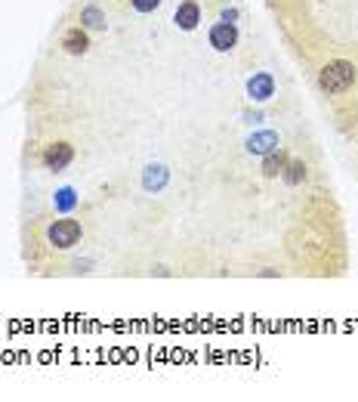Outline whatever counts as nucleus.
Returning <instances> with one entry per match:
<instances>
[{
    "label": "nucleus",
    "instance_id": "nucleus-6",
    "mask_svg": "<svg viewBox=\"0 0 358 402\" xmlns=\"http://www.w3.org/2000/svg\"><path fill=\"white\" fill-rule=\"evenodd\" d=\"M247 93L254 96V100H260V102L272 100V93H275V81H272V75H256V77H250Z\"/></svg>",
    "mask_w": 358,
    "mask_h": 402
},
{
    "label": "nucleus",
    "instance_id": "nucleus-5",
    "mask_svg": "<svg viewBox=\"0 0 358 402\" xmlns=\"http://www.w3.org/2000/svg\"><path fill=\"white\" fill-rule=\"evenodd\" d=\"M176 25L179 28H185V31H191L198 22H201V6L195 3V0H182V3L176 6Z\"/></svg>",
    "mask_w": 358,
    "mask_h": 402
},
{
    "label": "nucleus",
    "instance_id": "nucleus-8",
    "mask_svg": "<svg viewBox=\"0 0 358 402\" xmlns=\"http://www.w3.org/2000/svg\"><path fill=\"white\" fill-rule=\"evenodd\" d=\"M81 22L87 25V28H102V25H105V16L96 10V6H87V10L81 12Z\"/></svg>",
    "mask_w": 358,
    "mask_h": 402
},
{
    "label": "nucleus",
    "instance_id": "nucleus-4",
    "mask_svg": "<svg viewBox=\"0 0 358 402\" xmlns=\"http://www.w3.org/2000/svg\"><path fill=\"white\" fill-rule=\"evenodd\" d=\"M238 41V31L232 22H216L214 28H210V44H214L216 50H232Z\"/></svg>",
    "mask_w": 358,
    "mask_h": 402
},
{
    "label": "nucleus",
    "instance_id": "nucleus-2",
    "mask_svg": "<svg viewBox=\"0 0 358 402\" xmlns=\"http://www.w3.org/2000/svg\"><path fill=\"white\" fill-rule=\"evenodd\" d=\"M46 239H50L53 248H59V251H68V248H75L77 241H81V223L77 220H53V226L46 229Z\"/></svg>",
    "mask_w": 358,
    "mask_h": 402
},
{
    "label": "nucleus",
    "instance_id": "nucleus-10",
    "mask_svg": "<svg viewBox=\"0 0 358 402\" xmlns=\"http://www.w3.org/2000/svg\"><path fill=\"white\" fill-rule=\"evenodd\" d=\"M130 3H133L136 12H151V10H158V3H161V0H130Z\"/></svg>",
    "mask_w": 358,
    "mask_h": 402
},
{
    "label": "nucleus",
    "instance_id": "nucleus-9",
    "mask_svg": "<svg viewBox=\"0 0 358 402\" xmlns=\"http://www.w3.org/2000/svg\"><path fill=\"white\" fill-rule=\"evenodd\" d=\"M164 180H167L164 167H149V174H145V189H158V186H164Z\"/></svg>",
    "mask_w": 358,
    "mask_h": 402
},
{
    "label": "nucleus",
    "instance_id": "nucleus-11",
    "mask_svg": "<svg viewBox=\"0 0 358 402\" xmlns=\"http://www.w3.org/2000/svg\"><path fill=\"white\" fill-rule=\"evenodd\" d=\"M281 164H284V158H269V161H266V174H278V170H281Z\"/></svg>",
    "mask_w": 358,
    "mask_h": 402
},
{
    "label": "nucleus",
    "instance_id": "nucleus-7",
    "mask_svg": "<svg viewBox=\"0 0 358 402\" xmlns=\"http://www.w3.org/2000/svg\"><path fill=\"white\" fill-rule=\"evenodd\" d=\"M62 47L71 53V56H81V53H87L90 47V41H87V31H81V28H71V31H65V37H62Z\"/></svg>",
    "mask_w": 358,
    "mask_h": 402
},
{
    "label": "nucleus",
    "instance_id": "nucleus-3",
    "mask_svg": "<svg viewBox=\"0 0 358 402\" xmlns=\"http://www.w3.org/2000/svg\"><path fill=\"white\" fill-rule=\"evenodd\" d=\"M41 161H44L46 170H56V174H59V170H65L71 161H75V149H71L68 143H53V146L44 149Z\"/></svg>",
    "mask_w": 358,
    "mask_h": 402
},
{
    "label": "nucleus",
    "instance_id": "nucleus-1",
    "mask_svg": "<svg viewBox=\"0 0 358 402\" xmlns=\"http://www.w3.org/2000/svg\"><path fill=\"white\" fill-rule=\"evenodd\" d=\"M352 81H355V65L346 62V59H334V62H328L324 71H321V77H318L321 90L330 93V96H337L346 87H352Z\"/></svg>",
    "mask_w": 358,
    "mask_h": 402
}]
</instances>
